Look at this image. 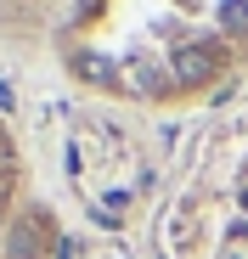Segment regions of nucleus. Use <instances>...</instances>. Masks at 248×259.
<instances>
[{"instance_id":"nucleus-1","label":"nucleus","mask_w":248,"mask_h":259,"mask_svg":"<svg viewBox=\"0 0 248 259\" xmlns=\"http://www.w3.org/2000/svg\"><path fill=\"white\" fill-rule=\"evenodd\" d=\"M68 79L136 107H192L248 73V0H17Z\"/></svg>"},{"instance_id":"nucleus-2","label":"nucleus","mask_w":248,"mask_h":259,"mask_svg":"<svg viewBox=\"0 0 248 259\" xmlns=\"http://www.w3.org/2000/svg\"><path fill=\"white\" fill-rule=\"evenodd\" d=\"M17 203H23V152L12 141V130L0 124V248L17 231Z\"/></svg>"}]
</instances>
